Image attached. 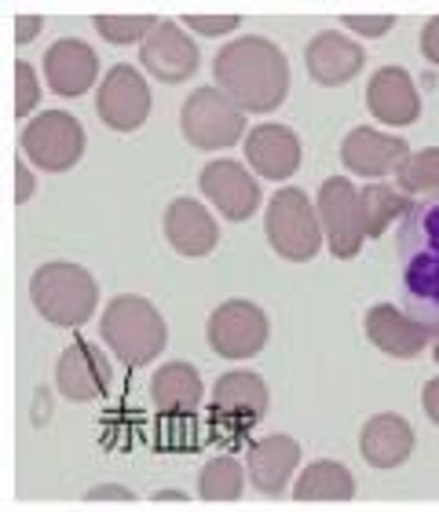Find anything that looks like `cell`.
Masks as SVG:
<instances>
[{
	"label": "cell",
	"mask_w": 439,
	"mask_h": 512,
	"mask_svg": "<svg viewBox=\"0 0 439 512\" xmlns=\"http://www.w3.org/2000/svg\"><path fill=\"white\" fill-rule=\"evenodd\" d=\"M246 161L264 180H290L300 169V136L286 125H257L246 132Z\"/></svg>",
	"instance_id": "obj_20"
},
{
	"label": "cell",
	"mask_w": 439,
	"mask_h": 512,
	"mask_svg": "<svg viewBox=\"0 0 439 512\" xmlns=\"http://www.w3.org/2000/svg\"><path fill=\"white\" fill-rule=\"evenodd\" d=\"M421 52L432 66H439V15L425 22V30H421Z\"/></svg>",
	"instance_id": "obj_33"
},
{
	"label": "cell",
	"mask_w": 439,
	"mask_h": 512,
	"mask_svg": "<svg viewBox=\"0 0 439 512\" xmlns=\"http://www.w3.org/2000/svg\"><path fill=\"white\" fill-rule=\"evenodd\" d=\"M268 242L271 249L290 260V264H308L322 249V224L319 209L308 202V194L297 187H282L268 202Z\"/></svg>",
	"instance_id": "obj_5"
},
{
	"label": "cell",
	"mask_w": 439,
	"mask_h": 512,
	"mask_svg": "<svg viewBox=\"0 0 439 512\" xmlns=\"http://www.w3.org/2000/svg\"><path fill=\"white\" fill-rule=\"evenodd\" d=\"M366 337L392 359H418L432 344V333L396 304H374L366 311Z\"/></svg>",
	"instance_id": "obj_18"
},
{
	"label": "cell",
	"mask_w": 439,
	"mask_h": 512,
	"mask_svg": "<svg viewBox=\"0 0 439 512\" xmlns=\"http://www.w3.org/2000/svg\"><path fill=\"white\" fill-rule=\"evenodd\" d=\"M150 399L161 414H194L202 403V377L191 363H165L150 381Z\"/></svg>",
	"instance_id": "obj_24"
},
{
	"label": "cell",
	"mask_w": 439,
	"mask_h": 512,
	"mask_svg": "<svg viewBox=\"0 0 439 512\" xmlns=\"http://www.w3.org/2000/svg\"><path fill=\"white\" fill-rule=\"evenodd\" d=\"M242 483H246V472H242V461L235 458H213L198 472L202 502H238L242 498Z\"/></svg>",
	"instance_id": "obj_27"
},
{
	"label": "cell",
	"mask_w": 439,
	"mask_h": 512,
	"mask_svg": "<svg viewBox=\"0 0 439 512\" xmlns=\"http://www.w3.org/2000/svg\"><path fill=\"white\" fill-rule=\"evenodd\" d=\"M363 198V220H366V238H381L388 227L403 220L410 213V198L396 187H385V183H370L359 191Z\"/></svg>",
	"instance_id": "obj_26"
},
{
	"label": "cell",
	"mask_w": 439,
	"mask_h": 512,
	"mask_svg": "<svg viewBox=\"0 0 439 512\" xmlns=\"http://www.w3.org/2000/svg\"><path fill=\"white\" fill-rule=\"evenodd\" d=\"M319 224L326 231L330 253L337 260H352L363 249L366 238V220H363V198L352 187V180L344 176H330L319 191Z\"/></svg>",
	"instance_id": "obj_8"
},
{
	"label": "cell",
	"mask_w": 439,
	"mask_h": 512,
	"mask_svg": "<svg viewBox=\"0 0 439 512\" xmlns=\"http://www.w3.org/2000/svg\"><path fill=\"white\" fill-rule=\"evenodd\" d=\"M33 198V176L26 172V165L22 161H15V202H30Z\"/></svg>",
	"instance_id": "obj_35"
},
{
	"label": "cell",
	"mask_w": 439,
	"mask_h": 512,
	"mask_svg": "<svg viewBox=\"0 0 439 512\" xmlns=\"http://www.w3.org/2000/svg\"><path fill=\"white\" fill-rule=\"evenodd\" d=\"M421 406H425V414H429L432 425L439 428V377L425 384V392H421Z\"/></svg>",
	"instance_id": "obj_36"
},
{
	"label": "cell",
	"mask_w": 439,
	"mask_h": 512,
	"mask_svg": "<svg viewBox=\"0 0 439 512\" xmlns=\"http://www.w3.org/2000/svg\"><path fill=\"white\" fill-rule=\"evenodd\" d=\"M30 297L44 322H52L59 330H77L92 319L99 286L81 264H44L30 278Z\"/></svg>",
	"instance_id": "obj_4"
},
{
	"label": "cell",
	"mask_w": 439,
	"mask_h": 512,
	"mask_svg": "<svg viewBox=\"0 0 439 512\" xmlns=\"http://www.w3.org/2000/svg\"><path fill=\"white\" fill-rule=\"evenodd\" d=\"M99 333L110 344V352L118 355V363H125L129 370L154 363L169 341L161 311L147 297H132V293L110 300L99 319Z\"/></svg>",
	"instance_id": "obj_3"
},
{
	"label": "cell",
	"mask_w": 439,
	"mask_h": 512,
	"mask_svg": "<svg viewBox=\"0 0 439 512\" xmlns=\"http://www.w3.org/2000/svg\"><path fill=\"white\" fill-rule=\"evenodd\" d=\"M268 414V384L253 370H231L216 381L209 417L224 436H242Z\"/></svg>",
	"instance_id": "obj_10"
},
{
	"label": "cell",
	"mask_w": 439,
	"mask_h": 512,
	"mask_svg": "<svg viewBox=\"0 0 439 512\" xmlns=\"http://www.w3.org/2000/svg\"><path fill=\"white\" fill-rule=\"evenodd\" d=\"M396 183L403 194H439V147L414 150L396 169Z\"/></svg>",
	"instance_id": "obj_28"
},
{
	"label": "cell",
	"mask_w": 439,
	"mask_h": 512,
	"mask_svg": "<svg viewBox=\"0 0 439 512\" xmlns=\"http://www.w3.org/2000/svg\"><path fill=\"white\" fill-rule=\"evenodd\" d=\"M22 154L44 172L74 169L85 154V128L66 110H44L22 128Z\"/></svg>",
	"instance_id": "obj_7"
},
{
	"label": "cell",
	"mask_w": 439,
	"mask_h": 512,
	"mask_svg": "<svg viewBox=\"0 0 439 512\" xmlns=\"http://www.w3.org/2000/svg\"><path fill=\"white\" fill-rule=\"evenodd\" d=\"M300 465V443L290 436H268L253 443L246 454V472L253 487L264 494H282Z\"/></svg>",
	"instance_id": "obj_23"
},
{
	"label": "cell",
	"mask_w": 439,
	"mask_h": 512,
	"mask_svg": "<svg viewBox=\"0 0 439 512\" xmlns=\"http://www.w3.org/2000/svg\"><path fill=\"white\" fill-rule=\"evenodd\" d=\"M216 88L231 96L246 114H268L286 103L290 63L268 37H238L216 52Z\"/></svg>",
	"instance_id": "obj_1"
},
{
	"label": "cell",
	"mask_w": 439,
	"mask_h": 512,
	"mask_svg": "<svg viewBox=\"0 0 439 512\" xmlns=\"http://www.w3.org/2000/svg\"><path fill=\"white\" fill-rule=\"evenodd\" d=\"M158 22L154 15H96V30L110 44H143Z\"/></svg>",
	"instance_id": "obj_29"
},
{
	"label": "cell",
	"mask_w": 439,
	"mask_h": 512,
	"mask_svg": "<svg viewBox=\"0 0 439 512\" xmlns=\"http://www.w3.org/2000/svg\"><path fill=\"white\" fill-rule=\"evenodd\" d=\"M432 359H436V366H439V337H436V344H432Z\"/></svg>",
	"instance_id": "obj_38"
},
{
	"label": "cell",
	"mask_w": 439,
	"mask_h": 512,
	"mask_svg": "<svg viewBox=\"0 0 439 512\" xmlns=\"http://www.w3.org/2000/svg\"><path fill=\"white\" fill-rule=\"evenodd\" d=\"M399 260H403V300L410 315L439 337V198L410 205L399 224Z\"/></svg>",
	"instance_id": "obj_2"
},
{
	"label": "cell",
	"mask_w": 439,
	"mask_h": 512,
	"mask_svg": "<svg viewBox=\"0 0 439 512\" xmlns=\"http://www.w3.org/2000/svg\"><path fill=\"white\" fill-rule=\"evenodd\" d=\"M165 238L180 256H209L220 242V227L205 213V205L194 198H176L165 209Z\"/></svg>",
	"instance_id": "obj_22"
},
{
	"label": "cell",
	"mask_w": 439,
	"mask_h": 512,
	"mask_svg": "<svg viewBox=\"0 0 439 512\" xmlns=\"http://www.w3.org/2000/svg\"><path fill=\"white\" fill-rule=\"evenodd\" d=\"M41 26H44V22L37 19V15H22V19H19V26H15V41H19V44L33 41V37H37V33H41Z\"/></svg>",
	"instance_id": "obj_37"
},
{
	"label": "cell",
	"mask_w": 439,
	"mask_h": 512,
	"mask_svg": "<svg viewBox=\"0 0 439 512\" xmlns=\"http://www.w3.org/2000/svg\"><path fill=\"white\" fill-rule=\"evenodd\" d=\"M418 447V436L410 428L407 417L399 414H377L363 425V436H359V450H363V461L370 469H396L414 454Z\"/></svg>",
	"instance_id": "obj_21"
},
{
	"label": "cell",
	"mask_w": 439,
	"mask_h": 512,
	"mask_svg": "<svg viewBox=\"0 0 439 512\" xmlns=\"http://www.w3.org/2000/svg\"><path fill=\"white\" fill-rule=\"evenodd\" d=\"M271 322L253 300H227L209 319V344L220 359H253L264 352Z\"/></svg>",
	"instance_id": "obj_9"
},
{
	"label": "cell",
	"mask_w": 439,
	"mask_h": 512,
	"mask_svg": "<svg viewBox=\"0 0 439 512\" xmlns=\"http://www.w3.org/2000/svg\"><path fill=\"white\" fill-rule=\"evenodd\" d=\"M44 77L52 85L55 96L77 99L85 96L88 88L96 85L99 77V55L88 41L77 37H63L44 52Z\"/></svg>",
	"instance_id": "obj_16"
},
{
	"label": "cell",
	"mask_w": 439,
	"mask_h": 512,
	"mask_svg": "<svg viewBox=\"0 0 439 512\" xmlns=\"http://www.w3.org/2000/svg\"><path fill=\"white\" fill-rule=\"evenodd\" d=\"M410 147L399 136H388L381 128L359 125L352 128L341 143V161L344 169H352L355 176H366V180H377V176H396V169L407 161Z\"/></svg>",
	"instance_id": "obj_15"
},
{
	"label": "cell",
	"mask_w": 439,
	"mask_h": 512,
	"mask_svg": "<svg viewBox=\"0 0 439 512\" xmlns=\"http://www.w3.org/2000/svg\"><path fill=\"white\" fill-rule=\"evenodd\" d=\"M37 103H41V81L33 74V66L19 59L15 63V118H26Z\"/></svg>",
	"instance_id": "obj_30"
},
{
	"label": "cell",
	"mask_w": 439,
	"mask_h": 512,
	"mask_svg": "<svg viewBox=\"0 0 439 512\" xmlns=\"http://www.w3.org/2000/svg\"><path fill=\"white\" fill-rule=\"evenodd\" d=\"M55 388L70 403H96L110 388V359L88 341H70L55 363Z\"/></svg>",
	"instance_id": "obj_14"
},
{
	"label": "cell",
	"mask_w": 439,
	"mask_h": 512,
	"mask_svg": "<svg viewBox=\"0 0 439 512\" xmlns=\"http://www.w3.org/2000/svg\"><path fill=\"white\" fill-rule=\"evenodd\" d=\"M96 110H99V118H103V125L114 128V132H136V128L150 118L147 77H143L136 66L118 63L103 77V85H99Z\"/></svg>",
	"instance_id": "obj_11"
},
{
	"label": "cell",
	"mask_w": 439,
	"mask_h": 512,
	"mask_svg": "<svg viewBox=\"0 0 439 512\" xmlns=\"http://www.w3.org/2000/svg\"><path fill=\"white\" fill-rule=\"evenodd\" d=\"M366 107L381 125L403 128L421 118V96L403 66H381L366 85Z\"/></svg>",
	"instance_id": "obj_17"
},
{
	"label": "cell",
	"mask_w": 439,
	"mask_h": 512,
	"mask_svg": "<svg viewBox=\"0 0 439 512\" xmlns=\"http://www.w3.org/2000/svg\"><path fill=\"white\" fill-rule=\"evenodd\" d=\"M140 63L154 81L180 85L198 74V48L176 22L161 19L154 33L140 44Z\"/></svg>",
	"instance_id": "obj_13"
},
{
	"label": "cell",
	"mask_w": 439,
	"mask_h": 512,
	"mask_svg": "<svg viewBox=\"0 0 439 512\" xmlns=\"http://www.w3.org/2000/svg\"><path fill=\"white\" fill-rule=\"evenodd\" d=\"M183 22L194 33H205V37H224V33H235L242 26L238 15H183Z\"/></svg>",
	"instance_id": "obj_31"
},
{
	"label": "cell",
	"mask_w": 439,
	"mask_h": 512,
	"mask_svg": "<svg viewBox=\"0 0 439 512\" xmlns=\"http://www.w3.org/2000/svg\"><path fill=\"white\" fill-rule=\"evenodd\" d=\"M183 139L198 150L235 147V139L246 136V110L220 88H198L180 114Z\"/></svg>",
	"instance_id": "obj_6"
},
{
	"label": "cell",
	"mask_w": 439,
	"mask_h": 512,
	"mask_svg": "<svg viewBox=\"0 0 439 512\" xmlns=\"http://www.w3.org/2000/svg\"><path fill=\"white\" fill-rule=\"evenodd\" d=\"M341 22L352 33H359V37H385V33L396 26L392 15H344Z\"/></svg>",
	"instance_id": "obj_32"
},
{
	"label": "cell",
	"mask_w": 439,
	"mask_h": 512,
	"mask_svg": "<svg viewBox=\"0 0 439 512\" xmlns=\"http://www.w3.org/2000/svg\"><path fill=\"white\" fill-rule=\"evenodd\" d=\"M293 498L297 502H352L355 480L341 461H315L293 483Z\"/></svg>",
	"instance_id": "obj_25"
},
{
	"label": "cell",
	"mask_w": 439,
	"mask_h": 512,
	"mask_svg": "<svg viewBox=\"0 0 439 512\" xmlns=\"http://www.w3.org/2000/svg\"><path fill=\"white\" fill-rule=\"evenodd\" d=\"M304 63H308V74L315 85L322 88H337L348 85L366 63V52L348 37V33L326 30L319 37H311L308 52H304Z\"/></svg>",
	"instance_id": "obj_19"
},
{
	"label": "cell",
	"mask_w": 439,
	"mask_h": 512,
	"mask_svg": "<svg viewBox=\"0 0 439 512\" xmlns=\"http://www.w3.org/2000/svg\"><path fill=\"white\" fill-rule=\"evenodd\" d=\"M85 502H136V498L125 487H96V491L85 494Z\"/></svg>",
	"instance_id": "obj_34"
},
{
	"label": "cell",
	"mask_w": 439,
	"mask_h": 512,
	"mask_svg": "<svg viewBox=\"0 0 439 512\" xmlns=\"http://www.w3.org/2000/svg\"><path fill=\"white\" fill-rule=\"evenodd\" d=\"M198 187L231 224H242V220H249L260 209V183L253 180V172L242 169L231 158L205 165L202 176H198Z\"/></svg>",
	"instance_id": "obj_12"
}]
</instances>
